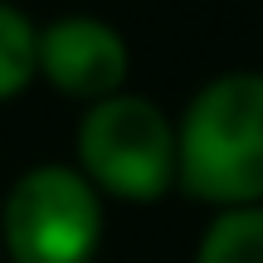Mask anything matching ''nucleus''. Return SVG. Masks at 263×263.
Returning a JSON list of instances; mask_svg holds the SVG:
<instances>
[{
  "instance_id": "1",
  "label": "nucleus",
  "mask_w": 263,
  "mask_h": 263,
  "mask_svg": "<svg viewBox=\"0 0 263 263\" xmlns=\"http://www.w3.org/2000/svg\"><path fill=\"white\" fill-rule=\"evenodd\" d=\"M176 185L210 210L263 205V68H229L190 93L176 122Z\"/></svg>"
},
{
  "instance_id": "2",
  "label": "nucleus",
  "mask_w": 263,
  "mask_h": 263,
  "mask_svg": "<svg viewBox=\"0 0 263 263\" xmlns=\"http://www.w3.org/2000/svg\"><path fill=\"white\" fill-rule=\"evenodd\" d=\"M73 166L93 180L103 200L122 205H161L176 190V117L141 93H112L103 103L83 107V122L73 137Z\"/></svg>"
},
{
  "instance_id": "3",
  "label": "nucleus",
  "mask_w": 263,
  "mask_h": 263,
  "mask_svg": "<svg viewBox=\"0 0 263 263\" xmlns=\"http://www.w3.org/2000/svg\"><path fill=\"white\" fill-rule=\"evenodd\" d=\"M107 234L103 195L78 166L39 161L20 171L0 205V244L10 263H93Z\"/></svg>"
},
{
  "instance_id": "4",
  "label": "nucleus",
  "mask_w": 263,
  "mask_h": 263,
  "mask_svg": "<svg viewBox=\"0 0 263 263\" xmlns=\"http://www.w3.org/2000/svg\"><path fill=\"white\" fill-rule=\"evenodd\" d=\"M39 78L59 98L103 103L132 78V49L122 29L98 15H59L39 29Z\"/></svg>"
},
{
  "instance_id": "5",
  "label": "nucleus",
  "mask_w": 263,
  "mask_h": 263,
  "mask_svg": "<svg viewBox=\"0 0 263 263\" xmlns=\"http://www.w3.org/2000/svg\"><path fill=\"white\" fill-rule=\"evenodd\" d=\"M195 263H263V205L215 210L200 234Z\"/></svg>"
},
{
  "instance_id": "6",
  "label": "nucleus",
  "mask_w": 263,
  "mask_h": 263,
  "mask_svg": "<svg viewBox=\"0 0 263 263\" xmlns=\"http://www.w3.org/2000/svg\"><path fill=\"white\" fill-rule=\"evenodd\" d=\"M34 78H39V25L15 0H0V103L20 98Z\"/></svg>"
}]
</instances>
